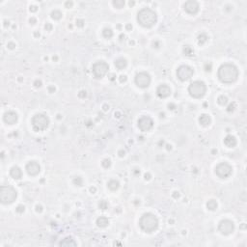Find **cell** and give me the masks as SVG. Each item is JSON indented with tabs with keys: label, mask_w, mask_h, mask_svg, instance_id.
Masks as SVG:
<instances>
[{
	"label": "cell",
	"mask_w": 247,
	"mask_h": 247,
	"mask_svg": "<svg viewBox=\"0 0 247 247\" xmlns=\"http://www.w3.org/2000/svg\"><path fill=\"white\" fill-rule=\"evenodd\" d=\"M218 78L222 83L231 84L237 81L238 77V70L234 64L225 63L218 69Z\"/></svg>",
	"instance_id": "cell-1"
},
{
	"label": "cell",
	"mask_w": 247,
	"mask_h": 247,
	"mask_svg": "<svg viewBox=\"0 0 247 247\" xmlns=\"http://www.w3.org/2000/svg\"><path fill=\"white\" fill-rule=\"evenodd\" d=\"M137 21L141 26L145 28H151L156 23L157 15L151 8H143L137 14Z\"/></svg>",
	"instance_id": "cell-2"
},
{
	"label": "cell",
	"mask_w": 247,
	"mask_h": 247,
	"mask_svg": "<svg viewBox=\"0 0 247 247\" xmlns=\"http://www.w3.org/2000/svg\"><path fill=\"white\" fill-rule=\"evenodd\" d=\"M140 228L146 233H153L158 228V219L153 213H145L139 220Z\"/></svg>",
	"instance_id": "cell-3"
},
{
	"label": "cell",
	"mask_w": 247,
	"mask_h": 247,
	"mask_svg": "<svg viewBox=\"0 0 247 247\" xmlns=\"http://www.w3.org/2000/svg\"><path fill=\"white\" fill-rule=\"evenodd\" d=\"M18 193L11 185H2L0 188V201L3 205H9L15 201Z\"/></svg>",
	"instance_id": "cell-4"
},
{
	"label": "cell",
	"mask_w": 247,
	"mask_h": 247,
	"mask_svg": "<svg viewBox=\"0 0 247 247\" xmlns=\"http://www.w3.org/2000/svg\"><path fill=\"white\" fill-rule=\"evenodd\" d=\"M207 92V86L203 81L196 80L193 81L188 86V93L192 98H201L206 95Z\"/></svg>",
	"instance_id": "cell-5"
},
{
	"label": "cell",
	"mask_w": 247,
	"mask_h": 247,
	"mask_svg": "<svg viewBox=\"0 0 247 247\" xmlns=\"http://www.w3.org/2000/svg\"><path fill=\"white\" fill-rule=\"evenodd\" d=\"M49 125V118L44 114H37L32 118V127L36 131H43Z\"/></svg>",
	"instance_id": "cell-6"
},
{
	"label": "cell",
	"mask_w": 247,
	"mask_h": 247,
	"mask_svg": "<svg viewBox=\"0 0 247 247\" xmlns=\"http://www.w3.org/2000/svg\"><path fill=\"white\" fill-rule=\"evenodd\" d=\"M109 71V66L104 61H98L92 67L93 75L96 78H102Z\"/></svg>",
	"instance_id": "cell-7"
},
{
	"label": "cell",
	"mask_w": 247,
	"mask_h": 247,
	"mask_svg": "<svg viewBox=\"0 0 247 247\" xmlns=\"http://www.w3.org/2000/svg\"><path fill=\"white\" fill-rule=\"evenodd\" d=\"M233 168L232 166L228 164L227 162H221L215 167V174L220 178V179H226L228 177L232 175Z\"/></svg>",
	"instance_id": "cell-8"
},
{
	"label": "cell",
	"mask_w": 247,
	"mask_h": 247,
	"mask_svg": "<svg viewBox=\"0 0 247 247\" xmlns=\"http://www.w3.org/2000/svg\"><path fill=\"white\" fill-rule=\"evenodd\" d=\"M194 73L193 69L187 65H182L177 70V76L181 81H186L192 77Z\"/></svg>",
	"instance_id": "cell-9"
},
{
	"label": "cell",
	"mask_w": 247,
	"mask_h": 247,
	"mask_svg": "<svg viewBox=\"0 0 247 247\" xmlns=\"http://www.w3.org/2000/svg\"><path fill=\"white\" fill-rule=\"evenodd\" d=\"M135 84L137 86L140 87V88H147L149 87V85L151 84V76L148 72H138L136 75H135Z\"/></svg>",
	"instance_id": "cell-10"
},
{
	"label": "cell",
	"mask_w": 247,
	"mask_h": 247,
	"mask_svg": "<svg viewBox=\"0 0 247 247\" xmlns=\"http://www.w3.org/2000/svg\"><path fill=\"white\" fill-rule=\"evenodd\" d=\"M218 230L222 235H230L235 230V224H234L233 221L229 220V219H224V220H221L219 222Z\"/></svg>",
	"instance_id": "cell-11"
},
{
	"label": "cell",
	"mask_w": 247,
	"mask_h": 247,
	"mask_svg": "<svg viewBox=\"0 0 247 247\" xmlns=\"http://www.w3.org/2000/svg\"><path fill=\"white\" fill-rule=\"evenodd\" d=\"M154 127V121L150 116H142L138 120V128L141 131H149Z\"/></svg>",
	"instance_id": "cell-12"
},
{
	"label": "cell",
	"mask_w": 247,
	"mask_h": 247,
	"mask_svg": "<svg viewBox=\"0 0 247 247\" xmlns=\"http://www.w3.org/2000/svg\"><path fill=\"white\" fill-rule=\"evenodd\" d=\"M25 170L29 176H37L41 171V167H40L39 163L36 161H29L26 164Z\"/></svg>",
	"instance_id": "cell-13"
},
{
	"label": "cell",
	"mask_w": 247,
	"mask_h": 247,
	"mask_svg": "<svg viewBox=\"0 0 247 247\" xmlns=\"http://www.w3.org/2000/svg\"><path fill=\"white\" fill-rule=\"evenodd\" d=\"M185 12L190 15H196L199 11V4L197 1H194V0L186 1L185 3Z\"/></svg>",
	"instance_id": "cell-14"
},
{
	"label": "cell",
	"mask_w": 247,
	"mask_h": 247,
	"mask_svg": "<svg viewBox=\"0 0 247 247\" xmlns=\"http://www.w3.org/2000/svg\"><path fill=\"white\" fill-rule=\"evenodd\" d=\"M156 95L160 98H165L171 95V89L166 84H161L156 89Z\"/></svg>",
	"instance_id": "cell-15"
},
{
	"label": "cell",
	"mask_w": 247,
	"mask_h": 247,
	"mask_svg": "<svg viewBox=\"0 0 247 247\" xmlns=\"http://www.w3.org/2000/svg\"><path fill=\"white\" fill-rule=\"evenodd\" d=\"M4 122L8 124V125H14L18 122V114L14 112V111H8L4 114L3 116Z\"/></svg>",
	"instance_id": "cell-16"
},
{
	"label": "cell",
	"mask_w": 247,
	"mask_h": 247,
	"mask_svg": "<svg viewBox=\"0 0 247 247\" xmlns=\"http://www.w3.org/2000/svg\"><path fill=\"white\" fill-rule=\"evenodd\" d=\"M10 175H11V177H12L13 179L20 180L21 177H22V171H21V169L19 167L14 166L10 170Z\"/></svg>",
	"instance_id": "cell-17"
},
{
	"label": "cell",
	"mask_w": 247,
	"mask_h": 247,
	"mask_svg": "<svg viewBox=\"0 0 247 247\" xmlns=\"http://www.w3.org/2000/svg\"><path fill=\"white\" fill-rule=\"evenodd\" d=\"M224 144H225L228 148H234V147L237 145V139H235V137L234 136V135L229 134V135H227V136L225 137Z\"/></svg>",
	"instance_id": "cell-18"
},
{
	"label": "cell",
	"mask_w": 247,
	"mask_h": 247,
	"mask_svg": "<svg viewBox=\"0 0 247 247\" xmlns=\"http://www.w3.org/2000/svg\"><path fill=\"white\" fill-rule=\"evenodd\" d=\"M211 117L208 116V114H202V115L199 117L200 125H204V127L209 125H211Z\"/></svg>",
	"instance_id": "cell-19"
},
{
	"label": "cell",
	"mask_w": 247,
	"mask_h": 247,
	"mask_svg": "<svg viewBox=\"0 0 247 247\" xmlns=\"http://www.w3.org/2000/svg\"><path fill=\"white\" fill-rule=\"evenodd\" d=\"M127 65H128V62H127V60L124 59V58H118V59L115 61V67H116L118 70H120V71L124 70V69L127 67Z\"/></svg>",
	"instance_id": "cell-20"
},
{
	"label": "cell",
	"mask_w": 247,
	"mask_h": 247,
	"mask_svg": "<svg viewBox=\"0 0 247 247\" xmlns=\"http://www.w3.org/2000/svg\"><path fill=\"white\" fill-rule=\"evenodd\" d=\"M108 224H109V220L105 216H101V217H98L97 219V225L98 227H101V228H104V227L108 226Z\"/></svg>",
	"instance_id": "cell-21"
},
{
	"label": "cell",
	"mask_w": 247,
	"mask_h": 247,
	"mask_svg": "<svg viewBox=\"0 0 247 247\" xmlns=\"http://www.w3.org/2000/svg\"><path fill=\"white\" fill-rule=\"evenodd\" d=\"M60 245H62V246H75L76 242L72 238H66L65 239H63L60 242Z\"/></svg>",
	"instance_id": "cell-22"
},
{
	"label": "cell",
	"mask_w": 247,
	"mask_h": 247,
	"mask_svg": "<svg viewBox=\"0 0 247 247\" xmlns=\"http://www.w3.org/2000/svg\"><path fill=\"white\" fill-rule=\"evenodd\" d=\"M107 186H108V188H109L110 190L115 191V190H117V189L119 188L120 183H119V182H118V181H116V180H111L110 182L107 183Z\"/></svg>",
	"instance_id": "cell-23"
},
{
	"label": "cell",
	"mask_w": 247,
	"mask_h": 247,
	"mask_svg": "<svg viewBox=\"0 0 247 247\" xmlns=\"http://www.w3.org/2000/svg\"><path fill=\"white\" fill-rule=\"evenodd\" d=\"M102 36L105 38V39H110L113 37V31L111 28H104L102 30Z\"/></svg>",
	"instance_id": "cell-24"
},
{
	"label": "cell",
	"mask_w": 247,
	"mask_h": 247,
	"mask_svg": "<svg viewBox=\"0 0 247 247\" xmlns=\"http://www.w3.org/2000/svg\"><path fill=\"white\" fill-rule=\"evenodd\" d=\"M207 208L209 211H215L217 208V203L215 200H209L208 203H207Z\"/></svg>",
	"instance_id": "cell-25"
},
{
	"label": "cell",
	"mask_w": 247,
	"mask_h": 247,
	"mask_svg": "<svg viewBox=\"0 0 247 247\" xmlns=\"http://www.w3.org/2000/svg\"><path fill=\"white\" fill-rule=\"evenodd\" d=\"M62 17H63L62 13L60 12L59 10H54V11H52V13H51V18H53V19H55V20L61 19Z\"/></svg>",
	"instance_id": "cell-26"
},
{
	"label": "cell",
	"mask_w": 247,
	"mask_h": 247,
	"mask_svg": "<svg viewBox=\"0 0 247 247\" xmlns=\"http://www.w3.org/2000/svg\"><path fill=\"white\" fill-rule=\"evenodd\" d=\"M208 36L206 35L205 33H202V34H200L199 36H198V44L199 45H204V44H206V43L208 42Z\"/></svg>",
	"instance_id": "cell-27"
},
{
	"label": "cell",
	"mask_w": 247,
	"mask_h": 247,
	"mask_svg": "<svg viewBox=\"0 0 247 247\" xmlns=\"http://www.w3.org/2000/svg\"><path fill=\"white\" fill-rule=\"evenodd\" d=\"M183 53L186 55V56H191L194 54V50L193 48H191L190 45H185L183 48Z\"/></svg>",
	"instance_id": "cell-28"
},
{
	"label": "cell",
	"mask_w": 247,
	"mask_h": 247,
	"mask_svg": "<svg viewBox=\"0 0 247 247\" xmlns=\"http://www.w3.org/2000/svg\"><path fill=\"white\" fill-rule=\"evenodd\" d=\"M217 101H218V103L220 104V105H226V104L228 103V98H227L226 96L221 95V96H219V97H218Z\"/></svg>",
	"instance_id": "cell-29"
},
{
	"label": "cell",
	"mask_w": 247,
	"mask_h": 247,
	"mask_svg": "<svg viewBox=\"0 0 247 247\" xmlns=\"http://www.w3.org/2000/svg\"><path fill=\"white\" fill-rule=\"evenodd\" d=\"M112 4L117 9H122L123 7L125 6V1H123V0H116V1H113Z\"/></svg>",
	"instance_id": "cell-30"
},
{
	"label": "cell",
	"mask_w": 247,
	"mask_h": 247,
	"mask_svg": "<svg viewBox=\"0 0 247 247\" xmlns=\"http://www.w3.org/2000/svg\"><path fill=\"white\" fill-rule=\"evenodd\" d=\"M72 182H73V185H76V186H81V185H83V180H82V178H80V177H75V179H73V181H72Z\"/></svg>",
	"instance_id": "cell-31"
},
{
	"label": "cell",
	"mask_w": 247,
	"mask_h": 247,
	"mask_svg": "<svg viewBox=\"0 0 247 247\" xmlns=\"http://www.w3.org/2000/svg\"><path fill=\"white\" fill-rule=\"evenodd\" d=\"M108 207V203L106 202V201H104V200H101V202L98 203V208H101V209H106Z\"/></svg>",
	"instance_id": "cell-32"
},
{
	"label": "cell",
	"mask_w": 247,
	"mask_h": 247,
	"mask_svg": "<svg viewBox=\"0 0 247 247\" xmlns=\"http://www.w3.org/2000/svg\"><path fill=\"white\" fill-rule=\"evenodd\" d=\"M101 165L104 167V168H109V167L111 166V160L110 159H108V158H105V159H103V161L101 162Z\"/></svg>",
	"instance_id": "cell-33"
},
{
	"label": "cell",
	"mask_w": 247,
	"mask_h": 247,
	"mask_svg": "<svg viewBox=\"0 0 247 247\" xmlns=\"http://www.w3.org/2000/svg\"><path fill=\"white\" fill-rule=\"evenodd\" d=\"M24 209H25V207L22 205H19L17 207V208H15V211L18 212V213H23Z\"/></svg>",
	"instance_id": "cell-34"
},
{
	"label": "cell",
	"mask_w": 247,
	"mask_h": 247,
	"mask_svg": "<svg viewBox=\"0 0 247 247\" xmlns=\"http://www.w3.org/2000/svg\"><path fill=\"white\" fill-rule=\"evenodd\" d=\"M128 80V77H127V75H122L119 76V81L121 82V83H125V81Z\"/></svg>",
	"instance_id": "cell-35"
},
{
	"label": "cell",
	"mask_w": 247,
	"mask_h": 247,
	"mask_svg": "<svg viewBox=\"0 0 247 247\" xmlns=\"http://www.w3.org/2000/svg\"><path fill=\"white\" fill-rule=\"evenodd\" d=\"M84 23H85V21L83 19H81V18H78L77 20H76V25L79 27H83Z\"/></svg>",
	"instance_id": "cell-36"
},
{
	"label": "cell",
	"mask_w": 247,
	"mask_h": 247,
	"mask_svg": "<svg viewBox=\"0 0 247 247\" xmlns=\"http://www.w3.org/2000/svg\"><path fill=\"white\" fill-rule=\"evenodd\" d=\"M78 97H79L80 98H85L87 97L86 91H80V92L78 93Z\"/></svg>",
	"instance_id": "cell-37"
},
{
	"label": "cell",
	"mask_w": 247,
	"mask_h": 247,
	"mask_svg": "<svg viewBox=\"0 0 247 247\" xmlns=\"http://www.w3.org/2000/svg\"><path fill=\"white\" fill-rule=\"evenodd\" d=\"M235 102H233L232 104H230L229 106H228V108H227V111H228V112L234 111V110H235Z\"/></svg>",
	"instance_id": "cell-38"
},
{
	"label": "cell",
	"mask_w": 247,
	"mask_h": 247,
	"mask_svg": "<svg viewBox=\"0 0 247 247\" xmlns=\"http://www.w3.org/2000/svg\"><path fill=\"white\" fill-rule=\"evenodd\" d=\"M34 86L36 87V88H40V87L42 86V81L39 80V79L35 80V81H34Z\"/></svg>",
	"instance_id": "cell-39"
},
{
	"label": "cell",
	"mask_w": 247,
	"mask_h": 247,
	"mask_svg": "<svg viewBox=\"0 0 247 247\" xmlns=\"http://www.w3.org/2000/svg\"><path fill=\"white\" fill-rule=\"evenodd\" d=\"M45 30H46V31H50V30L52 29V25H51L49 22H48V23H45Z\"/></svg>",
	"instance_id": "cell-40"
},
{
	"label": "cell",
	"mask_w": 247,
	"mask_h": 247,
	"mask_svg": "<svg viewBox=\"0 0 247 247\" xmlns=\"http://www.w3.org/2000/svg\"><path fill=\"white\" fill-rule=\"evenodd\" d=\"M72 5H73V3H72V1H67L65 3V6L67 7V8H72Z\"/></svg>",
	"instance_id": "cell-41"
},
{
	"label": "cell",
	"mask_w": 247,
	"mask_h": 247,
	"mask_svg": "<svg viewBox=\"0 0 247 247\" xmlns=\"http://www.w3.org/2000/svg\"><path fill=\"white\" fill-rule=\"evenodd\" d=\"M8 48H10V49H14V48H15V43H8Z\"/></svg>",
	"instance_id": "cell-42"
},
{
	"label": "cell",
	"mask_w": 247,
	"mask_h": 247,
	"mask_svg": "<svg viewBox=\"0 0 247 247\" xmlns=\"http://www.w3.org/2000/svg\"><path fill=\"white\" fill-rule=\"evenodd\" d=\"M29 10L31 11V12H36L37 10H38V7L35 6V5H31L29 8Z\"/></svg>",
	"instance_id": "cell-43"
},
{
	"label": "cell",
	"mask_w": 247,
	"mask_h": 247,
	"mask_svg": "<svg viewBox=\"0 0 247 247\" xmlns=\"http://www.w3.org/2000/svg\"><path fill=\"white\" fill-rule=\"evenodd\" d=\"M48 92L51 93V94L55 92V87H54V86H48Z\"/></svg>",
	"instance_id": "cell-44"
},
{
	"label": "cell",
	"mask_w": 247,
	"mask_h": 247,
	"mask_svg": "<svg viewBox=\"0 0 247 247\" xmlns=\"http://www.w3.org/2000/svg\"><path fill=\"white\" fill-rule=\"evenodd\" d=\"M36 211H37V212H42V211H43V207H42V206L37 205L36 206Z\"/></svg>",
	"instance_id": "cell-45"
},
{
	"label": "cell",
	"mask_w": 247,
	"mask_h": 247,
	"mask_svg": "<svg viewBox=\"0 0 247 247\" xmlns=\"http://www.w3.org/2000/svg\"><path fill=\"white\" fill-rule=\"evenodd\" d=\"M125 29H127V31H131V29H132V25H131L130 23H128L127 25H125Z\"/></svg>",
	"instance_id": "cell-46"
},
{
	"label": "cell",
	"mask_w": 247,
	"mask_h": 247,
	"mask_svg": "<svg viewBox=\"0 0 247 247\" xmlns=\"http://www.w3.org/2000/svg\"><path fill=\"white\" fill-rule=\"evenodd\" d=\"M29 22H30L31 24H35V23L37 22V19H36L35 18H31L29 19Z\"/></svg>",
	"instance_id": "cell-47"
},
{
	"label": "cell",
	"mask_w": 247,
	"mask_h": 247,
	"mask_svg": "<svg viewBox=\"0 0 247 247\" xmlns=\"http://www.w3.org/2000/svg\"><path fill=\"white\" fill-rule=\"evenodd\" d=\"M119 155L121 156V157H123V156H125V152L124 151V150H121V151H119Z\"/></svg>",
	"instance_id": "cell-48"
},
{
	"label": "cell",
	"mask_w": 247,
	"mask_h": 247,
	"mask_svg": "<svg viewBox=\"0 0 247 247\" xmlns=\"http://www.w3.org/2000/svg\"><path fill=\"white\" fill-rule=\"evenodd\" d=\"M168 107H169V109H172L173 110V109H175L176 108V105L174 103H169L168 104Z\"/></svg>",
	"instance_id": "cell-49"
},
{
	"label": "cell",
	"mask_w": 247,
	"mask_h": 247,
	"mask_svg": "<svg viewBox=\"0 0 247 247\" xmlns=\"http://www.w3.org/2000/svg\"><path fill=\"white\" fill-rule=\"evenodd\" d=\"M173 197H174V198H176V199H177V198H179V197H180L179 192H174V194H173Z\"/></svg>",
	"instance_id": "cell-50"
},
{
	"label": "cell",
	"mask_w": 247,
	"mask_h": 247,
	"mask_svg": "<svg viewBox=\"0 0 247 247\" xmlns=\"http://www.w3.org/2000/svg\"><path fill=\"white\" fill-rule=\"evenodd\" d=\"M96 191H97L96 187H93V186H92V187H90V192H91V193H95Z\"/></svg>",
	"instance_id": "cell-51"
},
{
	"label": "cell",
	"mask_w": 247,
	"mask_h": 247,
	"mask_svg": "<svg viewBox=\"0 0 247 247\" xmlns=\"http://www.w3.org/2000/svg\"><path fill=\"white\" fill-rule=\"evenodd\" d=\"M150 179H151V175H150V173L145 174V180H150Z\"/></svg>",
	"instance_id": "cell-52"
},
{
	"label": "cell",
	"mask_w": 247,
	"mask_h": 247,
	"mask_svg": "<svg viewBox=\"0 0 247 247\" xmlns=\"http://www.w3.org/2000/svg\"><path fill=\"white\" fill-rule=\"evenodd\" d=\"M108 109H109V106H108V105H106V104H105V105H103V110L104 111H107Z\"/></svg>",
	"instance_id": "cell-53"
},
{
	"label": "cell",
	"mask_w": 247,
	"mask_h": 247,
	"mask_svg": "<svg viewBox=\"0 0 247 247\" xmlns=\"http://www.w3.org/2000/svg\"><path fill=\"white\" fill-rule=\"evenodd\" d=\"M124 39H125V35H124V34H121V35H120V40L123 41Z\"/></svg>",
	"instance_id": "cell-54"
},
{
	"label": "cell",
	"mask_w": 247,
	"mask_h": 247,
	"mask_svg": "<svg viewBox=\"0 0 247 247\" xmlns=\"http://www.w3.org/2000/svg\"><path fill=\"white\" fill-rule=\"evenodd\" d=\"M114 77H116V75H110V80H114Z\"/></svg>",
	"instance_id": "cell-55"
},
{
	"label": "cell",
	"mask_w": 247,
	"mask_h": 247,
	"mask_svg": "<svg viewBox=\"0 0 247 247\" xmlns=\"http://www.w3.org/2000/svg\"><path fill=\"white\" fill-rule=\"evenodd\" d=\"M35 36H36V37H40V33L35 32Z\"/></svg>",
	"instance_id": "cell-56"
},
{
	"label": "cell",
	"mask_w": 247,
	"mask_h": 247,
	"mask_svg": "<svg viewBox=\"0 0 247 247\" xmlns=\"http://www.w3.org/2000/svg\"><path fill=\"white\" fill-rule=\"evenodd\" d=\"M129 5H130V6H133V5H134V2H129Z\"/></svg>",
	"instance_id": "cell-57"
},
{
	"label": "cell",
	"mask_w": 247,
	"mask_h": 247,
	"mask_svg": "<svg viewBox=\"0 0 247 247\" xmlns=\"http://www.w3.org/2000/svg\"><path fill=\"white\" fill-rule=\"evenodd\" d=\"M167 150H171V146H169V145H167Z\"/></svg>",
	"instance_id": "cell-58"
}]
</instances>
